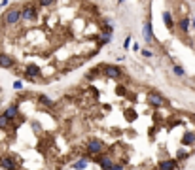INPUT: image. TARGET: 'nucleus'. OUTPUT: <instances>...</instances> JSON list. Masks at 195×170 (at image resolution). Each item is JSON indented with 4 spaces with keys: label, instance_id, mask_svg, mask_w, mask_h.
Listing matches in <instances>:
<instances>
[{
    "label": "nucleus",
    "instance_id": "6e6552de",
    "mask_svg": "<svg viewBox=\"0 0 195 170\" xmlns=\"http://www.w3.org/2000/svg\"><path fill=\"white\" fill-rule=\"evenodd\" d=\"M159 168L161 170H174L176 168V161H161Z\"/></svg>",
    "mask_w": 195,
    "mask_h": 170
},
{
    "label": "nucleus",
    "instance_id": "423d86ee",
    "mask_svg": "<svg viewBox=\"0 0 195 170\" xmlns=\"http://www.w3.org/2000/svg\"><path fill=\"white\" fill-rule=\"evenodd\" d=\"M104 74L108 76V78H112V80H116V78H121V70L117 68V66H104Z\"/></svg>",
    "mask_w": 195,
    "mask_h": 170
},
{
    "label": "nucleus",
    "instance_id": "6ab92c4d",
    "mask_svg": "<svg viewBox=\"0 0 195 170\" xmlns=\"http://www.w3.org/2000/svg\"><path fill=\"white\" fill-rule=\"evenodd\" d=\"M193 29H195V19H193Z\"/></svg>",
    "mask_w": 195,
    "mask_h": 170
},
{
    "label": "nucleus",
    "instance_id": "f03ea898",
    "mask_svg": "<svg viewBox=\"0 0 195 170\" xmlns=\"http://www.w3.org/2000/svg\"><path fill=\"white\" fill-rule=\"evenodd\" d=\"M104 151V144L101 142V140H97V138H91V140H87V144H85V157L89 159V157H97V155H101Z\"/></svg>",
    "mask_w": 195,
    "mask_h": 170
},
{
    "label": "nucleus",
    "instance_id": "1a4fd4ad",
    "mask_svg": "<svg viewBox=\"0 0 195 170\" xmlns=\"http://www.w3.org/2000/svg\"><path fill=\"white\" fill-rule=\"evenodd\" d=\"M150 102H152L154 106H163V104H165V100L161 99V96H157V94H150Z\"/></svg>",
    "mask_w": 195,
    "mask_h": 170
},
{
    "label": "nucleus",
    "instance_id": "4468645a",
    "mask_svg": "<svg viewBox=\"0 0 195 170\" xmlns=\"http://www.w3.org/2000/svg\"><path fill=\"white\" fill-rule=\"evenodd\" d=\"M174 74H176V76H184V70H182V66H174Z\"/></svg>",
    "mask_w": 195,
    "mask_h": 170
},
{
    "label": "nucleus",
    "instance_id": "2eb2a0df",
    "mask_svg": "<svg viewBox=\"0 0 195 170\" xmlns=\"http://www.w3.org/2000/svg\"><path fill=\"white\" fill-rule=\"evenodd\" d=\"M53 2H55V0H40V6H50Z\"/></svg>",
    "mask_w": 195,
    "mask_h": 170
},
{
    "label": "nucleus",
    "instance_id": "a211bd4d",
    "mask_svg": "<svg viewBox=\"0 0 195 170\" xmlns=\"http://www.w3.org/2000/svg\"><path fill=\"white\" fill-rule=\"evenodd\" d=\"M142 55H146V57H152V51H148V49H144V51H142Z\"/></svg>",
    "mask_w": 195,
    "mask_h": 170
},
{
    "label": "nucleus",
    "instance_id": "aec40b11",
    "mask_svg": "<svg viewBox=\"0 0 195 170\" xmlns=\"http://www.w3.org/2000/svg\"><path fill=\"white\" fill-rule=\"evenodd\" d=\"M119 2H123V0H119Z\"/></svg>",
    "mask_w": 195,
    "mask_h": 170
},
{
    "label": "nucleus",
    "instance_id": "20e7f679",
    "mask_svg": "<svg viewBox=\"0 0 195 170\" xmlns=\"http://www.w3.org/2000/svg\"><path fill=\"white\" fill-rule=\"evenodd\" d=\"M95 163L99 164L102 170H110V168L114 166V163H116V161H114L110 155H104V153H101V155H97V157H95Z\"/></svg>",
    "mask_w": 195,
    "mask_h": 170
},
{
    "label": "nucleus",
    "instance_id": "9d476101",
    "mask_svg": "<svg viewBox=\"0 0 195 170\" xmlns=\"http://www.w3.org/2000/svg\"><path fill=\"white\" fill-rule=\"evenodd\" d=\"M178 27H180V30H182V32H188V29H189V19H188V17H184V19L178 23Z\"/></svg>",
    "mask_w": 195,
    "mask_h": 170
},
{
    "label": "nucleus",
    "instance_id": "ddd939ff",
    "mask_svg": "<svg viewBox=\"0 0 195 170\" xmlns=\"http://www.w3.org/2000/svg\"><path fill=\"white\" fill-rule=\"evenodd\" d=\"M163 19H165V23H167V27H173V19H170V13H169V11L163 13Z\"/></svg>",
    "mask_w": 195,
    "mask_h": 170
},
{
    "label": "nucleus",
    "instance_id": "f257e3e1",
    "mask_svg": "<svg viewBox=\"0 0 195 170\" xmlns=\"http://www.w3.org/2000/svg\"><path fill=\"white\" fill-rule=\"evenodd\" d=\"M19 21H21V11H19V8H12V10H8V11L2 15L0 25H4V27H15V25H19Z\"/></svg>",
    "mask_w": 195,
    "mask_h": 170
},
{
    "label": "nucleus",
    "instance_id": "39448f33",
    "mask_svg": "<svg viewBox=\"0 0 195 170\" xmlns=\"http://www.w3.org/2000/svg\"><path fill=\"white\" fill-rule=\"evenodd\" d=\"M17 66V62H15V59H13V55H8V53H2L0 51V68H15Z\"/></svg>",
    "mask_w": 195,
    "mask_h": 170
},
{
    "label": "nucleus",
    "instance_id": "f8f14e48",
    "mask_svg": "<svg viewBox=\"0 0 195 170\" xmlns=\"http://www.w3.org/2000/svg\"><path fill=\"white\" fill-rule=\"evenodd\" d=\"M184 144H195V136H193V132H186L184 134Z\"/></svg>",
    "mask_w": 195,
    "mask_h": 170
},
{
    "label": "nucleus",
    "instance_id": "f3484780",
    "mask_svg": "<svg viewBox=\"0 0 195 170\" xmlns=\"http://www.w3.org/2000/svg\"><path fill=\"white\" fill-rule=\"evenodd\" d=\"M13 87H15V89H23V83H21V81H15Z\"/></svg>",
    "mask_w": 195,
    "mask_h": 170
},
{
    "label": "nucleus",
    "instance_id": "dca6fc26",
    "mask_svg": "<svg viewBox=\"0 0 195 170\" xmlns=\"http://www.w3.org/2000/svg\"><path fill=\"white\" fill-rule=\"evenodd\" d=\"M110 170H123V164H119V163H114V166Z\"/></svg>",
    "mask_w": 195,
    "mask_h": 170
},
{
    "label": "nucleus",
    "instance_id": "9b49d317",
    "mask_svg": "<svg viewBox=\"0 0 195 170\" xmlns=\"http://www.w3.org/2000/svg\"><path fill=\"white\" fill-rule=\"evenodd\" d=\"M38 100H40V102H42L44 106H50V108H53V106H55V104H53V102H51L50 99H47L45 94H40V96H38Z\"/></svg>",
    "mask_w": 195,
    "mask_h": 170
},
{
    "label": "nucleus",
    "instance_id": "0eeeda50",
    "mask_svg": "<svg viewBox=\"0 0 195 170\" xmlns=\"http://www.w3.org/2000/svg\"><path fill=\"white\" fill-rule=\"evenodd\" d=\"M142 34H144V40H146V42H152V40H154V34H152V25H150V23H146V25H144Z\"/></svg>",
    "mask_w": 195,
    "mask_h": 170
},
{
    "label": "nucleus",
    "instance_id": "7ed1b4c3",
    "mask_svg": "<svg viewBox=\"0 0 195 170\" xmlns=\"http://www.w3.org/2000/svg\"><path fill=\"white\" fill-rule=\"evenodd\" d=\"M19 11H21V21H34V19L38 17V10H36L32 4L23 6Z\"/></svg>",
    "mask_w": 195,
    "mask_h": 170
}]
</instances>
